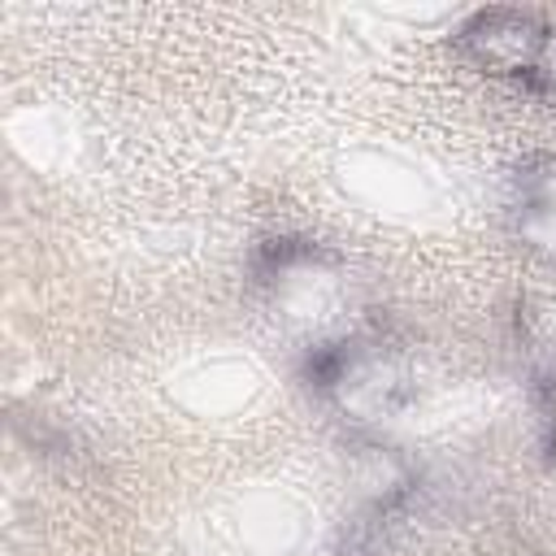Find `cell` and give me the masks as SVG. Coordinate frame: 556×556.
Returning <instances> with one entry per match:
<instances>
[{
	"label": "cell",
	"mask_w": 556,
	"mask_h": 556,
	"mask_svg": "<svg viewBox=\"0 0 556 556\" xmlns=\"http://www.w3.org/2000/svg\"><path fill=\"white\" fill-rule=\"evenodd\" d=\"M465 48H469L482 65H491V70H500V74L534 70V61H539L543 48H547V30H543L530 13H508V9H500V13H482V17H473V22L465 26Z\"/></svg>",
	"instance_id": "obj_1"
}]
</instances>
